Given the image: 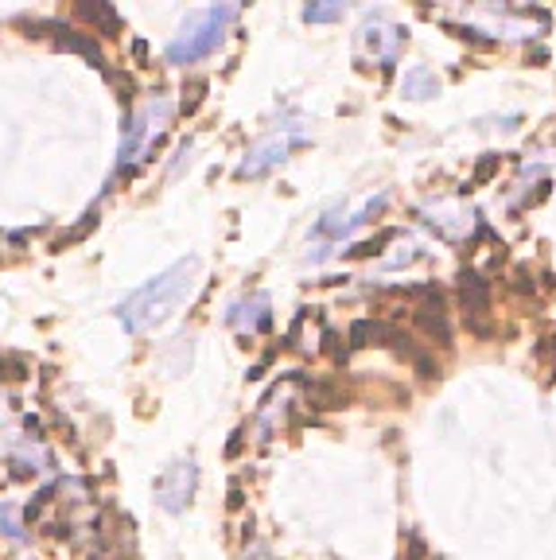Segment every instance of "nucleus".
<instances>
[{
	"label": "nucleus",
	"instance_id": "13",
	"mask_svg": "<svg viewBox=\"0 0 556 560\" xmlns=\"http://www.w3.org/2000/svg\"><path fill=\"white\" fill-rule=\"evenodd\" d=\"M31 378V362L23 354H0V381L8 385H20Z\"/></svg>",
	"mask_w": 556,
	"mask_h": 560
},
{
	"label": "nucleus",
	"instance_id": "4",
	"mask_svg": "<svg viewBox=\"0 0 556 560\" xmlns=\"http://www.w3.org/2000/svg\"><path fill=\"white\" fill-rule=\"evenodd\" d=\"M172 121V101L168 98H156L148 105V109H140V113H128L125 117V136H121V152H117V168L125 171V163H133L140 156V144L152 136V133H160L163 125Z\"/></svg>",
	"mask_w": 556,
	"mask_h": 560
},
{
	"label": "nucleus",
	"instance_id": "9",
	"mask_svg": "<svg viewBox=\"0 0 556 560\" xmlns=\"http://www.w3.org/2000/svg\"><path fill=\"white\" fill-rule=\"evenodd\" d=\"M417 327H424V331H428L432 338H440V343H452V323H447L440 292L424 288V303L417 308Z\"/></svg>",
	"mask_w": 556,
	"mask_h": 560
},
{
	"label": "nucleus",
	"instance_id": "15",
	"mask_svg": "<svg viewBox=\"0 0 556 560\" xmlns=\"http://www.w3.org/2000/svg\"><path fill=\"white\" fill-rule=\"evenodd\" d=\"M93 226H98V210H90V214H86V218H82V222H78V226H75V230H70V233H63V238H58V241H55V249H63V245H75V241H82V238H86V233H90Z\"/></svg>",
	"mask_w": 556,
	"mask_h": 560
},
{
	"label": "nucleus",
	"instance_id": "3",
	"mask_svg": "<svg viewBox=\"0 0 556 560\" xmlns=\"http://www.w3.org/2000/svg\"><path fill=\"white\" fill-rule=\"evenodd\" d=\"M307 144V133L300 125H284V128H273L269 136H261L257 144L245 152V160L238 163V179H257V175L273 171L277 163H284L292 156L296 148Z\"/></svg>",
	"mask_w": 556,
	"mask_h": 560
},
{
	"label": "nucleus",
	"instance_id": "7",
	"mask_svg": "<svg viewBox=\"0 0 556 560\" xmlns=\"http://www.w3.org/2000/svg\"><path fill=\"white\" fill-rule=\"evenodd\" d=\"M459 296H463V311H467L471 331L487 338L490 335V323H487V315H490V288H487V280H482L479 273H463V276H459Z\"/></svg>",
	"mask_w": 556,
	"mask_h": 560
},
{
	"label": "nucleus",
	"instance_id": "1",
	"mask_svg": "<svg viewBox=\"0 0 556 560\" xmlns=\"http://www.w3.org/2000/svg\"><path fill=\"white\" fill-rule=\"evenodd\" d=\"M199 273H203L199 257H183V261H175L172 268H163L160 276H152L148 284H140L133 296L117 308V319H121L125 331H133V335L156 331V327L175 319V315L195 300Z\"/></svg>",
	"mask_w": 556,
	"mask_h": 560
},
{
	"label": "nucleus",
	"instance_id": "8",
	"mask_svg": "<svg viewBox=\"0 0 556 560\" xmlns=\"http://www.w3.org/2000/svg\"><path fill=\"white\" fill-rule=\"evenodd\" d=\"M226 323L234 331H265V327H273V303H269L265 292H250V296H242L238 303H230L226 311Z\"/></svg>",
	"mask_w": 556,
	"mask_h": 560
},
{
	"label": "nucleus",
	"instance_id": "17",
	"mask_svg": "<svg viewBox=\"0 0 556 560\" xmlns=\"http://www.w3.org/2000/svg\"><path fill=\"white\" fill-rule=\"evenodd\" d=\"M51 494H55V486L40 490V494H35V498L28 502V506H23V518H28V521H35V518H40V513H43V506H47V498H51Z\"/></svg>",
	"mask_w": 556,
	"mask_h": 560
},
{
	"label": "nucleus",
	"instance_id": "5",
	"mask_svg": "<svg viewBox=\"0 0 556 560\" xmlns=\"http://www.w3.org/2000/svg\"><path fill=\"white\" fill-rule=\"evenodd\" d=\"M195 490H199V463L195 459H175L168 471H160V478H156V502L168 513H183L191 506Z\"/></svg>",
	"mask_w": 556,
	"mask_h": 560
},
{
	"label": "nucleus",
	"instance_id": "12",
	"mask_svg": "<svg viewBox=\"0 0 556 560\" xmlns=\"http://www.w3.org/2000/svg\"><path fill=\"white\" fill-rule=\"evenodd\" d=\"M78 20H86L90 28H98L101 35H121V16L113 4H78Z\"/></svg>",
	"mask_w": 556,
	"mask_h": 560
},
{
	"label": "nucleus",
	"instance_id": "2",
	"mask_svg": "<svg viewBox=\"0 0 556 560\" xmlns=\"http://www.w3.org/2000/svg\"><path fill=\"white\" fill-rule=\"evenodd\" d=\"M234 20H238V8L234 4H210V8L187 12V20L180 23V35L168 43V63L191 66L199 58H207L210 51H218V43L226 39Z\"/></svg>",
	"mask_w": 556,
	"mask_h": 560
},
{
	"label": "nucleus",
	"instance_id": "10",
	"mask_svg": "<svg viewBox=\"0 0 556 560\" xmlns=\"http://www.w3.org/2000/svg\"><path fill=\"white\" fill-rule=\"evenodd\" d=\"M35 28H47V31H55V43L58 47H66V51H78V55H86L93 66H101L105 70V55H101V47L93 43V35H82L75 28H63V23H55V20H47V23H35Z\"/></svg>",
	"mask_w": 556,
	"mask_h": 560
},
{
	"label": "nucleus",
	"instance_id": "11",
	"mask_svg": "<svg viewBox=\"0 0 556 560\" xmlns=\"http://www.w3.org/2000/svg\"><path fill=\"white\" fill-rule=\"evenodd\" d=\"M401 93L409 101H428V98H440V74L432 66H409L401 74Z\"/></svg>",
	"mask_w": 556,
	"mask_h": 560
},
{
	"label": "nucleus",
	"instance_id": "6",
	"mask_svg": "<svg viewBox=\"0 0 556 560\" xmlns=\"http://www.w3.org/2000/svg\"><path fill=\"white\" fill-rule=\"evenodd\" d=\"M409 39V31L405 28H397V23H389V20H370L362 28V47H370V55H374V63H382V66H393L397 63V55H401V47H405Z\"/></svg>",
	"mask_w": 556,
	"mask_h": 560
},
{
	"label": "nucleus",
	"instance_id": "16",
	"mask_svg": "<svg viewBox=\"0 0 556 560\" xmlns=\"http://www.w3.org/2000/svg\"><path fill=\"white\" fill-rule=\"evenodd\" d=\"M203 93H207V82H191V90H183V101H180V113L191 117L199 105H203Z\"/></svg>",
	"mask_w": 556,
	"mask_h": 560
},
{
	"label": "nucleus",
	"instance_id": "18",
	"mask_svg": "<svg viewBox=\"0 0 556 560\" xmlns=\"http://www.w3.org/2000/svg\"><path fill=\"white\" fill-rule=\"evenodd\" d=\"M494 171H499V156H482V163L475 168V183H487Z\"/></svg>",
	"mask_w": 556,
	"mask_h": 560
},
{
	"label": "nucleus",
	"instance_id": "14",
	"mask_svg": "<svg viewBox=\"0 0 556 560\" xmlns=\"http://www.w3.org/2000/svg\"><path fill=\"white\" fill-rule=\"evenodd\" d=\"M304 20H307V23H335V20H342V4H335V0H323V4H307V8H304Z\"/></svg>",
	"mask_w": 556,
	"mask_h": 560
}]
</instances>
